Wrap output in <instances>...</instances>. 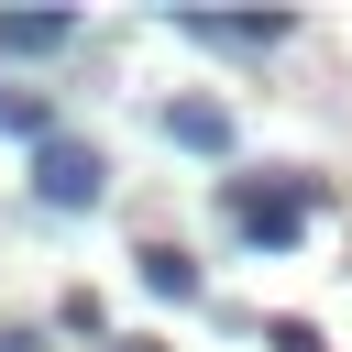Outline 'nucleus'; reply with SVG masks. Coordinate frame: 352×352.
<instances>
[{"mask_svg": "<svg viewBox=\"0 0 352 352\" xmlns=\"http://www.w3.org/2000/svg\"><path fill=\"white\" fill-rule=\"evenodd\" d=\"M220 209H231V231H242V242L286 253V242L308 231V209H319V176H231V187H220Z\"/></svg>", "mask_w": 352, "mask_h": 352, "instance_id": "nucleus-1", "label": "nucleus"}, {"mask_svg": "<svg viewBox=\"0 0 352 352\" xmlns=\"http://www.w3.org/2000/svg\"><path fill=\"white\" fill-rule=\"evenodd\" d=\"M33 198H44V209H99V198H110V154L55 132V143L33 154Z\"/></svg>", "mask_w": 352, "mask_h": 352, "instance_id": "nucleus-2", "label": "nucleus"}, {"mask_svg": "<svg viewBox=\"0 0 352 352\" xmlns=\"http://www.w3.org/2000/svg\"><path fill=\"white\" fill-rule=\"evenodd\" d=\"M165 33H187V44H220V55H275L297 22H286V11H165Z\"/></svg>", "mask_w": 352, "mask_h": 352, "instance_id": "nucleus-3", "label": "nucleus"}, {"mask_svg": "<svg viewBox=\"0 0 352 352\" xmlns=\"http://www.w3.org/2000/svg\"><path fill=\"white\" fill-rule=\"evenodd\" d=\"M143 286H154V297H176V308H198V297H209V275H198V253H187V242H143Z\"/></svg>", "mask_w": 352, "mask_h": 352, "instance_id": "nucleus-4", "label": "nucleus"}, {"mask_svg": "<svg viewBox=\"0 0 352 352\" xmlns=\"http://www.w3.org/2000/svg\"><path fill=\"white\" fill-rule=\"evenodd\" d=\"M165 143H187V154H231V110H209V99H165Z\"/></svg>", "mask_w": 352, "mask_h": 352, "instance_id": "nucleus-5", "label": "nucleus"}, {"mask_svg": "<svg viewBox=\"0 0 352 352\" xmlns=\"http://www.w3.org/2000/svg\"><path fill=\"white\" fill-rule=\"evenodd\" d=\"M77 22L66 11H0V55H66Z\"/></svg>", "mask_w": 352, "mask_h": 352, "instance_id": "nucleus-6", "label": "nucleus"}, {"mask_svg": "<svg viewBox=\"0 0 352 352\" xmlns=\"http://www.w3.org/2000/svg\"><path fill=\"white\" fill-rule=\"evenodd\" d=\"M0 132H22L33 154L55 143V121H44V99H33V88H0Z\"/></svg>", "mask_w": 352, "mask_h": 352, "instance_id": "nucleus-7", "label": "nucleus"}, {"mask_svg": "<svg viewBox=\"0 0 352 352\" xmlns=\"http://www.w3.org/2000/svg\"><path fill=\"white\" fill-rule=\"evenodd\" d=\"M264 341H275V352H319V330H308V319H275Z\"/></svg>", "mask_w": 352, "mask_h": 352, "instance_id": "nucleus-8", "label": "nucleus"}, {"mask_svg": "<svg viewBox=\"0 0 352 352\" xmlns=\"http://www.w3.org/2000/svg\"><path fill=\"white\" fill-rule=\"evenodd\" d=\"M121 352H154V341H121Z\"/></svg>", "mask_w": 352, "mask_h": 352, "instance_id": "nucleus-9", "label": "nucleus"}]
</instances>
